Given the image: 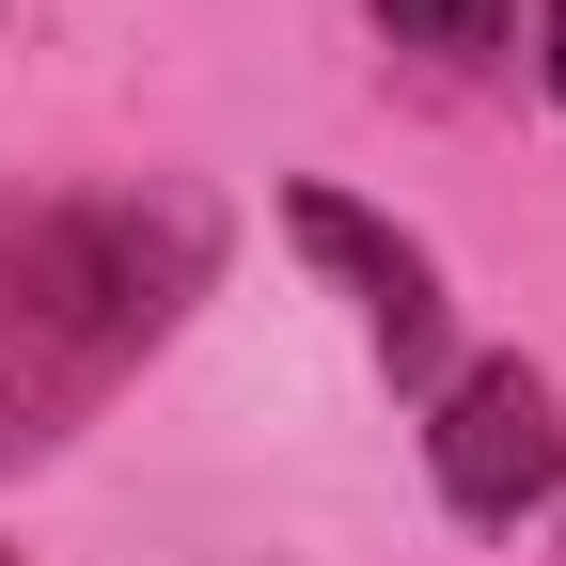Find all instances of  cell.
Returning <instances> with one entry per match:
<instances>
[{
    "label": "cell",
    "instance_id": "3",
    "mask_svg": "<svg viewBox=\"0 0 566 566\" xmlns=\"http://www.w3.org/2000/svg\"><path fill=\"white\" fill-rule=\"evenodd\" d=\"M283 237H300L331 283H346V300H363V331H378V363L424 394V378H441V346H457V300H441V268H424V237H394L378 221V205H346V189H283Z\"/></svg>",
    "mask_w": 566,
    "mask_h": 566
},
{
    "label": "cell",
    "instance_id": "2",
    "mask_svg": "<svg viewBox=\"0 0 566 566\" xmlns=\"http://www.w3.org/2000/svg\"><path fill=\"white\" fill-rule=\"evenodd\" d=\"M424 472H441V504L472 535H520L535 504H566V394L520 363H457L441 378V424H424Z\"/></svg>",
    "mask_w": 566,
    "mask_h": 566
},
{
    "label": "cell",
    "instance_id": "1",
    "mask_svg": "<svg viewBox=\"0 0 566 566\" xmlns=\"http://www.w3.org/2000/svg\"><path fill=\"white\" fill-rule=\"evenodd\" d=\"M221 268L205 189H32L0 205V457H48L174 346Z\"/></svg>",
    "mask_w": 566,
    "mask_h": 566
},
{
    "label": "cell",
    "instance_id": "6",
    "mask_svg": "<svg viewBox=\"0 0 566 566\" xmlns=\"http://www.w3.org/2000/svg\"><path fill=\"white\" fill-rule=\"evenodd\" d=\"M0 566H17V551H0Z\"/></svg>",
    "mask_w": 566,
    "mask_h": 566
},
{
    "label": "cell",
    "instance_id": "5",
    "mask_svg": "<svg viewBox=\"0 0 566 566\" xmlns=\"http://www.w3.org/2000/svg\"><path fill=\"white\" fill-rule=\"evenodd\" d=\"M535 80H551V111H566V0H535Z\"/></svg>",
    "mask_w": 566,
    "mask_h": 566
},
{
    "label": "cell",
    "instance_id": "4",
    "mask_svg": "<svg viewBox=\"0 0 566 566\" xmlns=\"http://www.w3.org/2000/svg\"><path fill=\"white\" fill-rule=\"evenodd\" d=\"M394 48H441V63H488L504 48V0H378Z\"/></svg>",
    "mask_w": 566,
    "mask_h": 566
}]
</instances>
